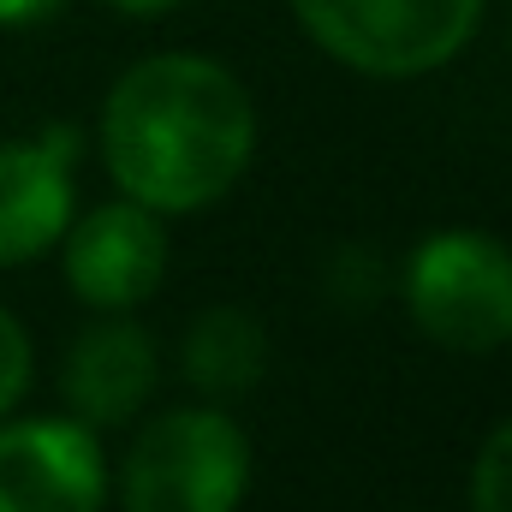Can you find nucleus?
Instances as JSON below:
<instances>
[{"label":"nucleus","mask_w":512,"mask_h":512,"mask_svg":"<svg viewBox=\"0 0 512 512\" xmlns=\"http://www.w3.org/2000/svg\"><path fill=\"white\" fill-rule=\"evenodd\" d=\"M102 149L131 203L191 215L245 173L256 149V108L221 60L155 54L114 84L102 108Z\"/></svg>","instance_id":"f257e3e1"},{"label":"nucleus","mask_w":512,"mask_h":512,"mask_svg":"<svg viewBox=\"0 0 512 512\" xmlns=\"http://www.w3.org/2000/svg\"><path fill=\"white\" fill-rule=\"evenodd\" d=\"M251 483L245 429L215 405L161 411L126 453V512H233Z\"/></svg>","instance_id":"f03ea898"},{"label":"nucleus","mask_w":512,"mask_h":512,"mask_svg":"<svg viewBox=\"0 0 512 512\" xmlns=\"http://www.w3.org/2000/svg\"><path fill=\"white\" fill-rule=\"evenodd\" d=\"M292 12L352 72L417 78L471 42L483 0H292Z\"/></svg>","instance_id":"7ed1b4c3"},{"label":"nucleus","mask_w":512,"mask_h":512,"mask_svg":"<svg viewBox=\"0 0 512 512\" xmlns=\"http://www.w3.org/2000/svg\"><path fill=\"white\" fill-rule=\"evenodd\" d=\"M405 304L429 340L495 352L512 340V251L489 233H435L405 262Z\"/></svg>","instance_id":"20e7f679"},{"label":"nucleus","mask_w":512,"mask_h":512,"mask_svg":"<svg viewBox=\"0 0 512 512\" xmlns=\"http://www.w3.org/2000/svg\"><path fill=\"white\" fill-rule=\"evenodd\" d=\"M108 465L78 417H24L0 429V512H102Z\"/></svg>","instance_id":"39448f33"},{"label":"nucleus","mask_w":512,"mask_h":512,"mask_svg":"<svg viewBox=\"0 0 512 512\" xmlns=\"http://www.w3.org/2000/svg\"><path fill=\"white\" fill-rule=\"evenodd\" d=\"M66 239V280L84 304L96 310H131L143 304L161 274H167V233H161V215L143 209V203H108V209H90Z\"/></svg>","instance_id":"423d86ee"},{"label":"nucleus","mask_w":512,"mask_h":512,"mask_svg":"<svg viewBox=\"0 0 512 512\" xmlns=\"http://www.w3.org/2000/svg\"><path fill=\"white\" fill-rule=\"evenodd\" d=\"M72 155V126H48L36 143H0V268L42 256L72 227Z\"/></svg>","instance_id":"0eeeda50"},{"label":"nucleus","mask_w":512,"mask_h":512,"mask_svg":"<svg viewBox=\"0 0 512 512\" xmlns=\"http://www.w3.org/2000/svg\"><path fill=\"white\" fill-rule=\"evenodd\" d=\"M60 387H66V405L78 423H126L131 411L149 399L155 387V340L137 328V322H96L78 334L66 370H60Z\"/></svg>","instance_id":"6e6552de"},{"label":"nucleus","mask_w":512,"mask_h":512,"mask_svg":"<svg viewBox=\"0 0 512 512\" xmlns=\"http://www.w3.org/2000/svg\"><path fill=\"white\" fill-rule=\"evenodd\" d=\"M268 364V340H262V322L221 304V310H203L185 334V376L203 393H245Z\"/></svg>","instance_id":"1a4fd4ad"},{"label":"nucleus","mask_w":512,"mask_h":512,"mask_svg":"<svg viewBox=\"0 0 512 512\" xmlns=\"http://www.w3.org/2000/svg\"><path fill=\"white\" fill-rule=\"evenodd\" d=\"M471 507L477 512H512V417L483 441L477 471H471Z\"/></svg>","instance_id":"9d476101"},{"label":"nucleus","mask_w":512,"mask_h":512,"mask_svg":"<svg viewBox=\"0 0 512 512\" xmlns=\"http://www.w3.org/2000/svg\"><path fill=\"white\" fill-rule=\"evenodd\" d=\"M24 387H30V340H24L18 316L0 310V417L18 405Z\"/></svg>","instance_id":"9b49d317"},{"label":"nucleus","mask_w":512,"mask_h":512,"mask_svg":"<svg viewBox=\"0 0 512 512\" xmlns=\"http://www.w3.org/2000/svg\"><path fill=\"white\" fill-rule=\"evenodd\" d=\"M66 0H0V30H24V24H42L54 18Z\"/></svg>","instance_id":"f8f14e48"},{"label":"nucleus","mask_w":512,"mask_h":512,"mask_svg":"<svg viewBox=\"0 0 512 512\" xmlns=\"http://www.w3.org/2000/svg\"><path fill=\"white\" fill-rule=\"evenodd\" d=\"M120 12H131V18H155V12H167V6H179V0H114Z\"/></svg>","instance_id":"ddd939ff"}]
</instances>
